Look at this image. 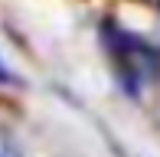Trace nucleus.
<instances>
[{"instance_id": "obj_1", "label": "nucleus", "mask_w": 160, "mask_h": 157, "mask_svg": "<svg viewBox=\"0 0 160 157\" xmlns=\"http://www.w3.org/2000/svg\"><path fill=\"white\" fill-rule=\"evenodd\" d=\"M0 82H10V72L3 69V62H0Z\"/></svg>"}]
</instances>
